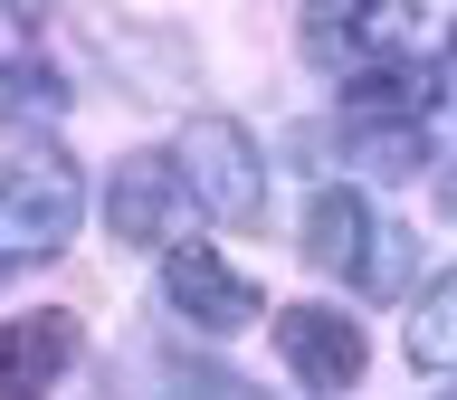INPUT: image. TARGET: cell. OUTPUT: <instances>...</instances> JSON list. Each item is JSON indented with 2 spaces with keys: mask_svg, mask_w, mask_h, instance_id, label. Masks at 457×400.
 I'll use <instances>...</instances> for the list:
<instances>
[{
  "mask_svg": "<svg viewBox=\"0 0 457 400\" xmlns=\"http://www.w3.org/2000/svg\"><path fill=\"white\" fill-rule=\"evenodd\" d=\"M171 400H248V391H238L228 371H210V362H200V371H181V391H171Z\"/></svg>",
  "mask_w": 457,
  "mask_h": 400,
  "instance_id": "12",
  "label": "cell"
},
{
  "mask_svg": "<svg viewBox=\"0 0 457 400\" xmlns=\"http://www.w3.org/2000/svg\"><path fill=\"white\" fill-rule=\"evenodd\" d=\"M371 238H381V210H371L362 191L324 181V191L305 200V257L324 267V277H353V286H362V257H371Z\"/></svg>",
  "mask_w": 457,
  "mask_h": 400,
  "instance_id": "8",
  "label": "cell"
},
{
  "mask_svg": "<svg viewBox=\"0 0 457 400\" xmlns=\"http://www.w3.org/2000/svg\"><path fill=\"white\" fill-rule=\"evenodd\" d=\"M181 210H191V191H181L171 153H124V162H114L105 229L124 238V248H162V238H181Z\"/></svg>",
  "mask_w": 457,
  "mask_h": 400,
  "instance_id": "4",
  "label": "cell"
},
{
  "mask_svg": "<svg viewBox=\"0 0 457 400\" xmlns=\"http://www.w3.org/2000/svg\"><path fill=\"white\" fill-rule=\"evenodd\" d=\"M400 353H410V371H428V381H457V267L428 277V296L410 305V324H400Z\"/></svg>",
  "mask_w": 457,
  "mask_h": 400,
  "instance_id": "10",
  "label": "cell"
},
{
  "mask_svg": "<svg viewBox=\"0 0 457 400\" xmlns=\"http://www.w3.org/2000/svg\"><path fill=\"white\" fill-rule=\"evenodd\" d=\"M86 220V171L57 143H20L0 153V286L20 267H48Z\"/></svg>",
  "mask_w": 457,
  "mask_h": 400,
  "instance_id": "1",
  "label": "cell"
},
{
  "mask_svg": "<svg viewBox=\"0 0 457 400\" xmlns=\"http://www.w3.org/2000/svg\"><path fill=\"white\" fill-rule=\"evenodd\" d=\"M171 171H181V191L220 229H257V210H267V153H257V134L238 114H191L181 143H171Z\"/></svg>",
  "mask_w": 457,
  "mask_h": 400,
  "instance_id": "2",
  "label": "cell"
},
{
  "mask_svg": "<svg viewBox=\"0 0 457 400\" xmlns=\"http://www.w3.org/2000/svg\"><path fill=\"white\" fill-rule=\"evenodd\" d=\"M400 286H410V229L381 220V238H371V257H362V296H400Z\"/></svg>",
  "mask_w": 457,
  "mask_h": 400,
  "instance_id": "11",
  "label": "cell"
},
{
  "mask_svg": "<svg viewBox=\"0 0 457 400\" xmlns=\"http://www.w3.org/2000/svg\"><path fill=\"white\" fill-rule=\"evenodd\" d=\"M277 353H286V371H295L314 400H343L362 381V324L343 305H286L277 314Z\"/></svg>",
  "mask_w": 457,
  "mask_h": 400,
  "instance_id": "3",
  "label": "cell"
},
{
  "mask_svg": "<svg viewBox=\"0 0 457 400\" xmlns=\"http://www.w3.org/2000/svg\"><path fill=\"white\" fill-rule=\"evenodd\" d=\"M77 353H86L77 314H57V305L10 314V324H0V400H48L57 381L77 371Z\"/></svg>",
  "mask_w": 457,
  "mask_h": 400,
  "instance_id": "6",
  "label": "cell"
},
{
  "mask_svg": "<svg viewBox=\"0 0 457 400\" xmlns=\"http://www.w3.org/2000/svg\"><path fill=\"white\" fill-rule=\"evenodd\" d=\"M67 105H77L67 67H48V57H0V124H10V134H48Z\"/></svg>",
  "mask_w": 457,
  "mask_h": 400,
  "instance_id": "9",
  "label": "cell"
},
{
  "mask_svg": "<svg viewBox=\"0 0 457 400\" xmlns=\"http://www.w3.org/2000/svg\"><path fill=\"white\" fill-rule=\"evenodd\" d=\"M410 38H420V29H410V10H334V20H305V48L324 57L343 86L371 77V67H400V57H410Z\"/></svg>",
  "mask_w": 457,
  "mask_h": 400,
  "instance_id": "7",
  "label": "cell"
},
{
  "mask_svg": "<svg viewBox=\"0 0 457 400\" xmlns=\"http://www.w3.org/2000/svg\"><path fill=\"white\" fill-rule=\"evenodd\" d=\"M448 400H457V391H448Z\"/></svg>",
  "mask_w": 457,
  "mask_h": 400,
  "instance_id": "13",
  "label": "cell"
},
{
  "mask_svg": "<svg viewBox=\"0 0 457 400\" xmlns=\"http://www.w3.org/2000/svg\"><path fill=\"white\" fill-rule=\"evenodd\" d=\"M162 305L191 324V334H238L257 324V286L228 267L220 248H171L162 257Z\"/></svg>",
  "mask_w": 457,
  "mask_h": 400,
  "instance_id": "5",
  "label": "cell"
}]
</instances>
